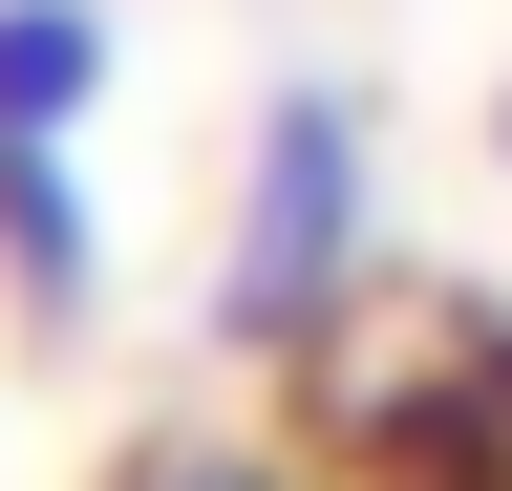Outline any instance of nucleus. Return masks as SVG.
Wrapping results in <instances>:
<instances>
[{
  "label": "nucleus",
  "instance_id": "nucleus-1",
  "mask_svg": "<svg viewBox=\"0 0 512 491\" xmlns=\"http://www.w3.org/2000/svg\"><path fill=\"white\" fill-rule=\"evenodd\" d=\"M363 235H384V150H363V86H278L235 150V235H214V342L235 363H320L363 299Z\"/></svg>",
  "mask_w": 512,
  "mask_h": 491
},
{
  "label": "nucleus",
  "instance_id": "nucleus-2",
  "mask_svg": "<svg viewBox=\"0 0 512 491\" xmlns=\"http://www.w3.org/2000/svg\"><path fill=\"white\" fill-rule=\"evenodd\" d=\"M342 427H363V470H384V491H470V470L512 491V321H448L427 363H384Z\"/></svg>",
  "mask_w": 512,
  "mask_h": 491
},
{
  "label": "nucleus",
  "instance_id": "nucleus-3",
  "mask_svg": "<svg viewBox=\"0 0 512 491\" xmlns=\"http://www.w3.org/2000/svg\"><path fill=\"white\" fill-rule=\"evenodd\" d=\"M107 107V0H0V150H86Z\"/></svg>",
  "mask_w": 512,
  "mask_h": 491
},
{
  "label": "nucleus",
  "instance_id": "nucleus-4",
  "mask_svg": "<svg viewBox=\"0 0 512 491\" xmlns=\"http://www.w3.org/2000/svg\"><path fill=\"white\" fill-rule=\"evenodd\" d=\"M107 235H86V150H0V299L22 321H86Z\"/></svg>",
  "mask_w": 512,
  "mask_h": 491
},
{
  "label": "nucleus",
  "instance_id": "nucleus-5",
  "mask_svg": "<svg viewBox=\"0 0 512 491\" xmlns=\"http://www.w3.org/2000/svg\"><path fill=\"white\" fill-rule=\"evenodd\" d=\"M150 491H299V470H150Z\"/></svg>",
  "mask_w": 512,
  "mask_h": 491
},
{
  "label": "nucleus",
  "instance_id": "nucleus-6",
  "mask_svg": "<svg viewBox=\"0 0 512 491\" xmlns=\"http://www.w3.org/2000/svg\"><path fill=\"white\" fill-rule=\"evenodd\" d=\"M470 491H491V470H470Z\"/></svg>",
  "mask_w": 512,
  "mask_h": 491
}]
</instances>
